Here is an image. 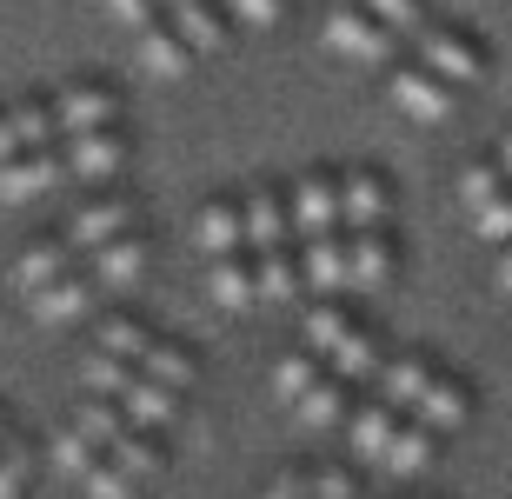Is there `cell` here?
I'll list each match as a JSON object with an SVG mask.
<instances>
[{
    "instance_id": "cell-1",
    "label": "cell",
    "mask_w": 512,
    "mask_h": 499,
    "mask_svg": "<svg viewBox=\"0 0 512 499\" xmlns=\"http://www.w3.org/2000/svg\"><path fill=\"white\" fill-rule=\"evenodd\" d=\"M459 207L486 247H512V173L499 167V154L459 167Z\"/></svg>"
},
{
    "instance_id": "cell-2",
    "label": "cell",
    "mask_w": 512,
    "mask_h": 499,
    "mask_svg": "<svg viewBox=\"0 0 512 499\" xmlns=\"http://www.w3.org/2000/svg\"><path fill=\"white\" fill-rule=\"evenodd\" d=\"M413 54L433 67V74H446L453 87H479V80L493 74V47L473 34V27H459V20H426L413 34Z\"/></svg>"
},
{
    "instance_id": "cell-3",
    "label": "cell",
    "mask_w": 512,
    "mask_h": 499,
    "mask_svg": "<svg viewBox=\"0 0 512 499\" xmlns=\"http://www.w3.org/2000/svg\"><path fill=\"white\" fill-rule=\"evenodd\" d=\"M320 40H326V54H340V60H353V67H393L399 60V47L406 40L386 27V20H373L360 7V0H340L333 14L320 20Z\"/></svg>"
},
{
    "instance_id": "cell-4",
    "label": "cell",
    "mask_w": 512,
    "mask_h": 499,
    "mask_svg": "<svg viewBox=\"0 0 512 499\" xmlns=\"http://www.w3.org/2000/svg\"><path fill=\"white\" fill-rule=\"evenodd\" d=\"M47 100H54V127H60V140L100 134V127H120V120H127V94H120L114 80H100V74L60 80Z\"/></svg>"
},
{
    "instance_id": "cell-5",
    "label": "cell",
    "mask_w": 512,
    "mask_h": 499,
    "mask_svg": "<svg viewBox=\"0 0 512 499\" xmlns=\"http://www.w3.org/2000/svg\"><path fill=\"white\" fill-rule=\"evenodd\" d=\"M140 227V200H133L127 187H87V200H74V213H67V247L87 260V253H100L107 240H120V233Z\"/></svg>"
},
{
    "instance_id": "cell-6",
    "label": "cell",
    "mask_w": 512,
    "mask_h": 499,
    "mask_svg": "<svg viewBox=\"0 0 512 499\" xmlns=\"http://www.w3.org/2000/svg\"><path fill=\"white\" fill-rule=\"evenodd\" d=\"M386 100H393L406 120H419V127H439V120H453L459 87L413 54V60H393V67H386Z\"/></svg>"
},
{
    "instance_id": "cell-7",
    "label": "cell",
    "mask_w": 512,
    "mask_h": 499,
    "mask_svg": "<svg viewBox=\"0 0 512 499\" xmlns=\"http://www.w3.org/2000/svg\"><path fill=\"white\" fill-rule=\"evenodd\" d=\"M60 160H67V180H74V187H127L133 140H127V127L74 134V140H60Z\"/></svg>"
},
{
    "instance_id": "cell-8",
    "label": "cell",
    "mask_w": 512,
    "mask_h": 499,
    "mask_svg": "<svg viewBox=\"0 0 512 499\" xmlns=\"http://www.w3.org/2000/svg\"><path fill=\"white\" fill-rule=\"evenodd\" d=\"M286 207H293V240H320V233H346V207H340V173L306 167L293 187H286Z\"/></svg>"
},
{
    "instance_id": "cell-9",
    "label": "cell",
    "mask_w": 512,
    "mask_h": 499,
    "mask_svg": "<svg viewBox=\"0 0 512 499\" xmlns=\"http://www.w3.org/2000/svg\"><path fill=\"white\" fill-rule=\"evenodd\" d=\"M100 300H107V287L94 280V267L80 260L74 273H60L54 287H40L34 300H27V313H34L40 327H80V320H94Z\"/></svg>"
},
{
    "instance_id": "cell-10",
    "label": "cell",
    "mask_w": 512,
    "mask_h": 499,
    "mask_svg": "<svg viewBox=\"0 0 512 499\" xmlns=\"http://www.w3.org/2000/svg\"><path fill=\"white\" fill-rule=\"evenodd\" d=\"M346 280L353 293H386L399 280V233L393 227H346Z\"/></svg>"
},
{
    "instance_id": "cell-11",
    "label": "cell",
    "mask_w": 512,
    "mask_h": 499,
    "mask_svg": "<svg viewBox=\"0 0 512 499\" xmlns=\"http://www.w3.org/2000/svg\"><path fill=\"white\" fill-rule=\"evenodd\" d=\"M60 127H54V100L47 94H27L14 107H0V167L20 154H40V147H54Z\"/></svg>"
},
{
    "instance_id": "cell-12",
    "label": "cell",
    "mask_w": 512,
    "mask_h": 499,
    "mask_svg": "<svg viewBox=\"0 0 512 499\" xmlns=\"http://www.w3.org/2000/svg\"><path fill=\"white\" fill-rule=\"evenodd\" d=\"M74 187L67 180V160H60V147H40V154H20L0 167V200L7 207H27V200H47V193Z\"/></svg>"
},
{
    "instance_id": "cell-13",
    "label": "cell",
    "mask_w": 512,
    "mask_h": 499,
    "mask_svg": "<svg viewBox=\"0 0 512 499\" xmlns=\"http://www.w3.org/2000/svg\"><path fill=\"white\" fill-rule=\"evenodd\" d=\"M340 207H346V227H393L399 193L380 167H346L340 173Z\"/></svg>"
},
{
    "instance_id": "cell-14",
    "label": "cell",
    "mask_w": 512,
    "mask_h": 499,
    "mask_svg": "<svg viewBox=\"0 0 512 499\" xmlns=\"http://www.w3.org/2000/svg\"><path fill=\"white\" fill-rule=\"evenodd\" d=\"M240 213H247V253L293 247V207H286V187L253 180V187L240 193Z\"/></svg>"
},
{
    "instance_id": "cell-15",
    "label": "cell",
    "mask_w": 512,
    "mask_h": 499,
    "mask_svg": "<svg viewBox=\"0 0 512 499\" xmlns=\"http://www.w3.org/2000/svg\"><path fill=\"white\" fill-rule=\"evenodd\" d=\"M74 267H80V253L67 247V233H34V240L14 253V293L34 300L40 287H54L60 273H74Z\"/></svg>"
},
{
    "instance_id": "cell-16",
    "label": "cell",
    "mask_w": 512,
    "mask_h": 499,
    "mask_svg": "<svg viewBox=\"0 0 512 499\" xmlns=\"http://www.w3.org/2000/svg\"><path fill=\"white\" fill-rule=\"evenodd\" d=\"M193 247H200V260L247 253V213H240V193H213L207 207L193 213Z\"/></svg>"
},
{
    "instance_id": "cell-17",
    "label": "cell",
    "mask_w": 512,
    "mask_h": 499,
    "mask_svg": "<svg viewBox=\"0 0 512 499\" xmlns=\"http://www.w3.org/2000/svg\"><path fill=\"white\" fill-rule=\"evenodd\" d=\"M399 406H386L380 393H360L353 400V413H346V446H353V460H366V466H380L386 460V446H393V433H399Z\"/></svg>"
},
{
    "instance_id": "cell-18",
    "label": "cell",
    "mask_w": 512,
    "mask_h": 499,
    "mask_svg": "<svg viewBox=\"0 0 512 499\" xmlns=\"http://www.w3.org/2000/svg\"><path fill=\"white\" fill-rule=\"evenodd\" d=\"M147 260H153L147 227H133V233H120V240H107L100 253H87V267H94V280L107 293H133L140 280H147Z\"/></svg>"
},
{
    "instance_id": "cell-19",
    "label": "cell",
    "mask_w": 512,
    "mask_h": 499,
    "mask_svg": "<svg viewBox=\"0 0 512 499\" xmlns=\"http://www.w3.org/2000/svg\"><path fill=\"white\" fill-rule=\"evenodd\" d=\"M293 247H300V280H306V300H340V293H353V280H346V233L293 240Z\"/></svg>"
},
{
    "instance_id": "cell-20",
    "label": "cell",
    "mask_w": 512,
    "mask_h": 499,
    "mask_svg": "<svg viewBox=\"0 0 512 499\" xmlns=\"http://www.w3.org/2000/svg\"><path fill=\"white\" fill-rule=\"evenodd\" d=\"M439 373L433 353H419V346H393V360H386V373L373 380V393H380L386 406H399L406 420H413V406L426 400V380Z\"/></svg>"
},
{
    "instance_id": "cell-21",
    "label": "cell",
    "mask_w": 512,
    "mask_h": 499,
    "mask_svg": "<svg viewBox=\"0 0 512 499\" xmlns=\"http://www.w3.org/2000/svg\"><path fill=\"white\" fill-rule=\"evenodd\" d=\"M413 420H426L439 440H446V433H459V426L473 420V386L459 380L453 366H439L433 380H426V400L413 406Z\"/></svg>"
},
{
    "instance_id": "cell-22",
    "label": "cell",
    "mask_w": 512,
    "mask_h": 499,
    "mask_svg": "<svg viewBox=\"0 0 512 499\" xmlns=\"http://www.w3.org/2000/svg\"><path fill=\"white\" fill-rule=\"evenodd\" d=\"M167 20L180 27V40H187L200 60H207V54H227L233 20H227V7H220V0H173Z\"/></svg>"
},
{
    "instance_id": "cell-23",
    "label": "cell",
    "mask_w": 512,
    "mask_h": 499,
    "mask_svg": "<svg viewBox=\"0 0 512 499\" xmlns=\"http://www.w3.org/2000/svg\"><path fill=\"white\" fill-rule=\"evenodd\" d=\"M133 54H140V67H147L153 80H180V74H193V60H200L187 40H180V27H173L167 14L133 34Z\"/></svg>"
},
{
    "instance_id": "cell-24",
    "label": "cell",
    "mask_w": 512,
    "mask_h": 499,
    "mask_svg": "<svg viewBox=\"0 0 512 499\" xmlns=\"http://www.w3.org/2000/svg\"><path fill=\"white\" fill-rule=\"evenodd\" d=\"M127 420L133 426H147V433H173L180 426V413H187V393L180 386H167V380H153V373H140V380L127 386Z\"/></svg>"
},
{
    "instance_id": "cell-25",
    "label": "cell",
    "mask_w": 512,
    "mask_h": 499,
    "mask_svg": "<svg viewBox=\"0 0 512 499\" xmlns=\"http://www.w3.org/2000/svg\"><path fill=\"white\" fill-rule=\"evenodd\" d=\"M386 360H393V340H386L380 327H366V320H360V333H353V340H346V346H340V353H333L326 366H333V373H340L346 386L373 393V380L386 373Z\"/></svg>"
},
{
    "instance_id": "cell-26",
    "label": "cell",
    "mask_w": 512,
    "mask_h": 499,
    "mask_svg": "<svg viewBox=\"0 0 512 499\" xmlns=\"http://www.w3.org/2000/svg\"><path fill=\"white\" fill-rule=\"evenodd\" d=\"M207 300H213L220 313H253V307H260L253 253H227V260H207Z\"/></svg>"
},
{
    "instance_id": "cell-27",
    "label": "cell",
    "mask_w": 512,
    "mask_h": 499,
    "mask_svg": "<svg viewBox=\"0 0 512 499\" xmlns=\"http://www.w3.org/2000/svg\"><path fill=\"white\" fill-rule=\"evenodd\" d=\"M353 333H360V313L346 307V293H340V300H313V307L300 313V346H313L320 360H333Z\"/></svg>"
},
{
    "instance_id": "cell-28",
    "label": "cell",
    "mask_w": 512,
    "mask_h": 499,
    "mask_svg": "<svg viewBox=\"0 0 512 499\" xmlns=\"http://www.w3.org/2000/svg\"><path fill=\"white\" fill-rule=\"evenodd\" d=\"M153 320L147 313H133V307H114V313H100L94 320V353H114V360H147V346H153Z\"/></svg>"
},
{
    "instance_id": "cell-29",
    "label": "cell",
    "mask_w": 512,
    "mask_h": 499,
    "mask_svg": "<svg viewBox=\"0 0 512 499\" xmlns=\"http://www.w3.org/2000/svg\"><path fill=\"white\" fill-rule=\"evenodd\" d=\"M253 280H260V307H286V300H306L300 247H266V253H253Z\"/></svg>"
},
{
    "instance_id": "cell-30",
    "label": "cell",
    "mask_w": 512,
    "mask_h": 499,
    "mask_svg": "<svg viewBox=\"0 0 512 499\" xmlns=\"http://www.w3.org/2000/svg\"><path fill=\"white\" fill-rule=\"evenodd\" d=\"M433 460H439V433L426 420H399V433H393V446H386L380 473H393V480H419Z\"/></svg>"
},
{
    "instance_id": "cell-31",
    "label": "cell",
    "mask_w": 512,
    "mask_h": 499,
    "mask_svg": "<svg viewBox=\"0 0 512 499\" xmlns=\"http://www.w3.org/2000/svg\"><path fill=\"white\" fill-rule=\"evenodd\" d=\"M353 400H360V386H346L340 373H326V380L313 386V393H306L300 406H293V420H300L306 433H333V426H346Z\"/></svg>"
},
{
    "instance_id": "cell-32",
    "label": "cell",
    "mask_w": 512,
    "mask_h": 499,
    "mask_svg": "<svg viewBox=\"0 0 512 499\" xmlns=\"http://www.w3.org/2000/svg\"><path fill=\"white\" fill-rule=\"evenodd\" d=\"M326 373H333V366H326L313 346H286L280 360H273V400H280V406H300L306 393L326 380Z\"/></svg>"
},
{
    "instance_id": "cell-33",
    "label": "cell",
    "mask_w": 512,
    "mask_h": 499,
    "mask_svg": "<svg viewBox=\"0 0 512 499\" xmlns=\"http://www.w3.org/2000/svg\"><path fill=\"white\" fill-rule=\"evenodd\" d=\"M140 373H153V380H167V386H180V393H193V380H200V353H193L180 333H153Z\"/></svg>"
},
{
    "instance_id": "cell-34",
    "label": "cell",
    "mask_w": 512,
    "mask_h": 499,
    "mask_svg": "<svg viewBox=\"0 0 512 499\" xmlns=\"http://www.w3.org/2000/svg\"><path fill=\"white\" fill-rule=\"evenodd\" d=\"M100 460H107V453H100V440H94V433H87L80 420H67V426L54 433V446H47V466H54L60 480H74V486L87 480Z\"/></svg>"
},
{
    "instance_id": "cell-35",
    "label": "cell",
    "mask_w": 512,
    "mask_h": 499,
    "mask_svg": "<svg viewBox=\"0 0 512 499\" xmlns=\"http://www.w3.org/2000/svg\"><path fill=\"white\" fill-rule=\"evenodd\" d=\"M107 460L120 466V473H133V480H153L160 466H167V433H147V426H127L114 446H107Z\"/></svg>"
},
{
    "instance_id": "cell-36",
    "label": "cell",
    "mask_w": 512,
    "mask_h": 499,
    "mask_svg": "<svg viewBox=\"0 0 512 499\" xmlns=\"http://www.w3.org/2000/svg\"><path fill=\"white\" fill-rule=\"evenodd\" d=\"M80 380H87V393L127 400V386L140 380V366H133V360H114V353H94V346H87V360H80Z\"/></svg>"
},
{
    "instance_id": "cell-37",
    "label": "cell",
    "mask_w": 512,
    "mask_h": 499,
    "mask_svg": "<svg viewBox=\"0 0 512 499\" xmlns=\"http://www.w3.org/2000/svg\"><path fill=\"white\" fill-rule=\"evenodd\" d=\"M74 420L80 426H87V433H94V440H100V453H107V446H114L120 440V433H127V406H120V400H107V393H87V400H80V413H74Z\"/></svg>"
},
{
    "instance_id": "cell-38",
    "label": "cell",
    "mask_w": 512,
    "mask_h": 499,
    "mask_svg": "<svg viewBox=\"0 0 512 499\" xmlns=\"http://www.w3.org/2000/svg\"><path fill=\"white\" fill-rule=\"evenodd\" d=\"M34 466H40L34 446L14 433V440L0 446V499H27V486H34Z\"/></svg>"
},
{
    "instance_id": "cell-39",
    "label": "cell",
    "mask_w": 512,
    "mask_h": 499,
    "mask_svg": "<svg viewBox=\"0 0 512 499\" xmlns=\"http://www.w3.org/2000/svg\"><path fill=\"white\" fill-rule=\"evenodd\" d=\"M360 7H366L373 20H386V27H393L399 40H413L419 27L433 20V7H426V0H360Z\"/></svg>"
},
{
    "instance_id": "cell-40",
    "label": "cell",
    "mask_w": 512,
    "mask_h": 499,
    "mask_svg": "<svg viewBox=\"0 0 512 499\" xmlns=\"http://www.w3.org/2000/svg\"><path fill=\"white\" fill-rule=\"evenodd\" d=\"M133 486H140V480H133V473H120L114 460H100L94 473L80 480V493H87V499H133Z\"/></svg>"
},
{
    "instance_id": "cell-41",
    "label": "cell",
    "mask_w": 512,
    "mask_h": 499,
    "mask_svg": "<svg viewBox=\"0 0 512 499\" xmlns=\"http://www.w3.org/2000/svg\"><path fill=\"white\" fill-rule=\"evenodd\" d=\"M233 27H280L286 20V0H220Z\"/></svg>"
},
{
    "instance_id": "cell-42",
    "label": "cell",
    "mask_w": 512,
    "mask_h": 499,
    "mask_svg": "<svg viewBox=\"0 0 512 499\" xmlns=\"http://www.w3.org/2000/svg\"><path fill=\"white\" fill-rule=\"evenodd\" d=\"M100 7H107V20H114V27H127V34H140V27H153V20L167 14L160 0H100Z\"/></svg>"
},
{
    "instance_id": "cell-43",
    "label": "cell",
    "mask_w": 512,
    "mask_h": 499,
    "mask_svg": "<svg viewBox=\"0 0 512 499\" xmlns=\"http://www.w3.org/2000/svg\"><path fill=\"white\" fill-rule=\"evenodd\" d=\"M313 499H360L346 466H313Z\"/></svg>"
},
{
    "instance_id": "cell-44",
    "label": "cell",
    "mask_w": 512,
    "mask_h": 499,
    "mask_svg": "<svg viewBox=\"0 0 512 499\" xmlns=\"http://www.w3.org/2000/svg\"><path fill=\"white\" fill-rule=\"evenodd\" d=\"M260 499H313V466H286V473L266 486Z\"/></svg>"
},
{
    "instance_id": "cell-45",
    "label": "cell",
    "mask_w": 512,
    "mask_h": 499,
    "mask_svg": "<svg viewBox=\"0 0 512 499\" xmlns=\"http://www.w3.org/2000/svg\"><path fill=\"white\" fill-rule=\"evenodd\" d=\"M493 273H499V287L512 293V247H493Z\"/></svg>"
},
{
    "instance_id": "cell-46",
    "label": "cell",
    "mask_w": 512,
    "mask_h": 499,
    "mask_svg": "<svg viewBox=\"0 0 512 499\" xmlns=\"http://www.w3.org/2000/svg\"><path fill=\"white\" fill-rule=\"evenodd\" d=\"M499 167L512 173V127H506V134H499Z\"/></svg>"
},
{
    "instance_id": "cell-47",
    "label": "cell",
    "mask_w": 512,
    "mask_h": 499,
    "mask_svg": "<svg viewBox=\"0 0 512 499\" xmlns=\"http://www.w3.org/2000/svg\"><path fill=\"white\" fill-rule=\"evenodd\" d=\"M14 440V413H7V406H0V446Z\"/></svg>"
},
{
    "instance_id": "cell-48",
    "label": "cell",
    "mask_w": 512,
    "mask_h": 499,
    "mask_svg": "<svg viewBox=\"0 0 512 499\" xmlns=\"http://www.w3.org/2000/svg\"><path fill=\"white\" fill-rule=\"evenodd\" d=\"M373 499H393V493H373Z\"/></svg>"
},
{
    "instance_id": "cell-49",
    "label": "cell",
    "mask_w": 512,
    "mask_h": 499,
    "mask_svg": "<svg viewBox=\"0 0 512 499\" xmlns=\"http://www.w3.org/2000/svg\"><path fill=\"white\" fill-rule=\"evenodd\" d=\"M160 7H173V0H160Z\"/></svg>"
}]
</instances>
